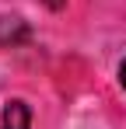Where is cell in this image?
Returning a JSON list of instances; mask_svg holds the SVG:
<instances>
[{"label": "cell", "instance_id": "6da1fadb", "mask_svg": "<svg viewBox=\"0 0 126 129\" xmlns=\"http://www.w3.org/2000/svg\"><path fill=\"white\" fill-rule=\"evenodd\" d=\"M32 39V28L25 18H14V14H0V49L7 45H21Z\"/></svg>", "mask_w": 126, "mask_h": 129}, {"label": "cell", "instance_id": "7a4b0ae2", "mask_svg": "<svg viewBox=\"0 0 126 129\" xmlns=\"http://www.w3.org/2000/svg\"><path fill=\"white\" fill-rule=\"evenodd\" d=\"M4 129H32V108H28V101H21V98L7 101V108H4Z\"/></svg>", "mask_w": 126, "mask_h": 129}, {"label": "cell", "instance_id": "3957f363", "mask_svg": "<svg viewBox=\"0 0 126 129\" xmlns=\"http://www.w3.org/2000/svg\"><path fill=\"white\" fill-rule=\"evenodd\" d=\"M119 84H123V91H126V59L119 63Z\"/></svg>", "mask_w": 126, "mask_h": 129}, {"label": "cell", "instance_id": "277c9868", "mask_svg": "<svg viewBox=\"0 0 126 129\" xmlns=\"http://www.w3.org/2000/svg\"><path fill=\"white\" fill-rule=\"evenodd\" d=\"M63 4H67V0H46V7H53V11H60Z\"/></svg>", "mask_w": 126, "mask_h": 129}]
</instances>
